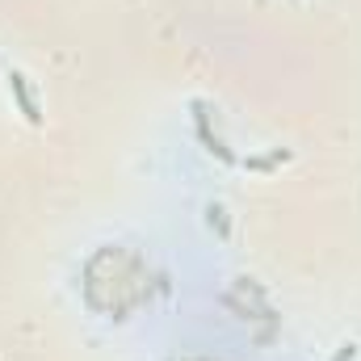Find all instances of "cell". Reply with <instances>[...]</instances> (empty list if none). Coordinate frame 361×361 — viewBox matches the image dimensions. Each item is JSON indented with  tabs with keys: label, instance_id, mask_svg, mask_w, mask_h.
I'll use <instances>...</instances> for the list:
<instances>
[{
	"label": "cell",
	"instance_id": "277c9868",
	"mask_svg": "<svg viewBox=\"0 0 361 361\" xmlns=\"http://www.w3.org/2000/svg\"><path fill=\"white\" fill-rule=\"evenodd\" d=\"M353 357H357V345H345V349H341L332 361H353Z\"/></svg>",
	"mask_w": 361,
	"mask_h": 361
},
{
	"label": "cell",
	"instance_id": "6da1fadb",
	"mask_svg": "<svg viewBox=\"0 0 361 361\" xmlns=\"http://www.w3.org/2000/svg\"><path fill=\"white\" fill-rule=\"evenodd\" d=\"M8 92H13L17 109L25 114V122H34V126H38V122H42V114H38V105H34V92H30V85H25V76H21L17 68L8 72Z\"/></svg>",
	"mask_w": 361,
	"mask_h": 361
},
{
	"label": "cell",
	"instance_id": "3957f363",
	"mask_svg": "<svg viewBox=\"0 0 361 361\" xmlns=\"http://www.w3.org/2000/svg\"><path fill=\"white\" fill-rule=\"evenodd\" d=\"M281 160H290V152H273V156H261V160H248V169H273Z\"/></svg>",
	"mask_w": 361,
	"mask_h": 361
},
{
	"label": "cell",
	"instance_id": "7a4b0ae2",
	"mask_svg": "<svg viewBox=\"0 0 361 361\" xmlns=\"http://www.w3.org/2000/svg\"><path fill=\"white\" fill-rule=\"evenodd\" d=\"M197 135H202V143H206V152H214L219 160H227V164H235V152H227V147H223V143H219V139L210 135V122H206V114H202V109H197Z\"/></svg>",
	"mask_w": 361,
	"mask_h": 361
}]
</instances>
